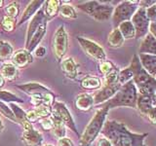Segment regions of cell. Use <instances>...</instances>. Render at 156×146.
<instances>
[{
    "mask_svg": "<svg viewBox=\"0 0 156 146\" xmlns=\"http://www.w3.org/2000/svg\"><path fill=\"white\" fill-rule=\"evenodd\" d=\"M118 75H119V70L117 67H114L109 73H107L105 75V85H114L117 84L118 82Z\"/></svg>",
    "mask_w": 156,
    "mask_h": 146,
    "instance_id": "cell-33",
    "label": "cell"
},
{
    "mask_svg": "<svg viewBox=\"0 0 156 146\" xmlns=\"http://www.w3.org/2000/svg\"><path fill=\"white\" fill-rule=\"evenodd\" d=\"M37 114L35 113V111H28L27 112V120L28 122H34L37 119Z\"/></svg>",
    "mask_w": 156,
    "mask_h": 146,
    "instance_id": "cell-44",
    "label": "cell"
},
{
    "mask_svg": "<svg viewBox=\"0 0 156 146\" xmlns=\"http://www.w3.org/2000/svg\"><path fill=\"white\" fill-rule=\"evenodd\" d=\"M6 13L8 17H11L13 19L16 18L19 14V5L16 2H13L10 5H8L6 8Z\"/></svg>",
    "mask_w": 156,
    "mask_h": 146,
    "instance_id": "cell-38",
    "label": "cell"
},
{
    "mask_svg": "<svg viewBox=\"0 0 156 146\" xmlns=\"http://www.w3.org/2000/svg\"><path fill=\"white\" fill-rule=\"evenodd\" d=\"M148 33L151 34V35L156 39V23H150L149 28H148Z\"/></svg>",
    "mask_w": 156,
    "mask_h": 146,
    "instance_id": "cell-46",
    "label": "cell"
},
{
    "mask_svg": "<svg viewBox=\"0 0 156 146\" xmlns=\"http://www.w3.org/2000/svg\"><path fill=\"white\" fill-rule=\"evenodd\" d=\"M58 146H74L73 142L67 137H62L58 140Z\"/></svg>",
    "mask_w": 156,
    "mask_h": 146,
    "instance_id": "cell-42",
    "label": "cell"
},
{
    "mask_svg": "<svg viewBox=\"0 0 156 146\" xmlns=\"http://www.w3.org/2000/svg\"><path fill=\"white\" fill-rule=\"evenodd\" d=\"M62 70L65 71L66 75L70 78V79H74L77 76V67L74 61L71 57H68L62 62Z\"/></svg>",
    "mask_w": 156,
    "mask_h": 146,
    "instance_id": "cell-25",
    "label": "cell"
},
{
    "mask_svg": "<svg viewBox=\"0 0 156 146\" xmlns=\"http://www.w3.org/2000/svg\"><path fill=\"white\" fill-rule=\"evenodd\" d=\"M76 107L82 111H88L94 106V97L89 94H81L75 101Z\"/></svg>",
    "mask_w": 156,
    "mask_h": 146,
    "instance_id": "cell-20",
    "label": "cell"
},
{
    "mask_svg": "<svg viewBox=\"0 0 156 146\" xmlns=\"http://www.w3.org/2000/svg\"><path fill=\"white\" fill-rule=\"evenodd\" d=\"M60 13L63 18L66 19H76L77 18V14L75 12V10L73 9L69 5H62L60 9Z\"/></svg>",
    "mask_w": 156,
    "mask_h": 146,
    "instance_id": "cell-34",
    "label": "cell"
},
{
    "mask_svg": "<svg viewBox=\"0 0 156 146\" xmlns=\"http://www.w3.org/2000/svg\"><path fill=\"white\" fill-rule=\"evenodd\" d=\"M154 96H155V99H156V91H155V92H154Z\"/></svg>",
    "mask_w": 156,
    "mask_h": 146,
    "instance_id": "cell-52",
    "label": "cell"
},
{
    "mask_svg": "<svg viewBox=\"0 0 156 146\" xmlns=\"http://www.w3.org/2000/svg\"><path fill=\"white\" fill-rule=\"evenodd\" d=\"M13 47L6 41H0V61H6L13 56Z\"/></svg>",
    "mask_w": 156,
    "mask_h": 146,
    "instance_id": "cell-27",
    "label": "cell"
},
{
    "mask_svg": "<svg viewBox=\"0 0 156 146\" xmlns=\"http://www.w3.org/2000/svg\"><path fill=\"white\" fill-rule=\"evenodd\" d=\"M2 5H3V1H2V0H0V7H1Z\"/></svg>",
    "mask_w": 156,
    "mask_h": 146,
    "instance_id": "cell-51",
    "label": "cell"
},
{
    "mask_svg": "<svg viewBox=\"0 0 156 146\" xmlns=\"http://www.w3.org/2000/svg\"><path fill=\"white\" fill-rule=\"evenodd\" d=\"M121 85L119 83L114 85H105L101 88V90L97 92L94 97V105H98L101 103H105L107 100H109L111 97H113L115 94L119 91Z\"/></svg>",
    "mask_w": 156,
    "mask_h": 146,
    "instance_id": "cell-10",
    "label": "cell"
},
{
    "mask_svg": "<svg viewBox=\"0 0 156 146\" xmlns=\"http://www.w3.org/2000/svg\"><path fill=\"white\" fill-rule=\"evenodd\" d=\"M2 130H3V124H2L1 119H0V133H1V131H2Z\"/></svg>",
    "mask_w": 156,
    "mask_h": 146,
    "instance_id": "cell-49",
    "label": "cell"
},
{
    "mask_svg": "<svg viewBox=\"0 0 156 146\" xmlns=\"http://www.w3.org/2000/svg\"><path fill=\"white\" fill-rule=\"evenodd\" d=\"M12 60L14 65H17L19 67H24L27 63L32 61V57L30 53L27 52V50H19L14 53Z\"/></svg>",
    "mask_w": 156,
    "mask_h": 146,
    "instance_id": "cell-19",
    "label": "cell"
},
{
    "mask_svg": "<svg viewBox=\"0 0 156 146\" xmlns=\"http://www.w3.org/2000/svg\"><path fill=\"white\" fill-rule=\"evenodd\" d=\"M46 26H47V22L45 21L44 23H42V24L40 26L38 27V29L35 31V33L32 35L30 41H29V43L27 45V52L30 53L31 51H33L39 44V42L42 40V38L44 37V35H45V33H46Z\"/></svg>",
    "mask_w": 156,
    "mask_h": 146,
    "instance_id": "cell-18",
    "label": "cell"
},
{
    "mask_svg": "<svg viewBox=\"0 0 156 146\" xmlns=\"http://www.w3.org/2000/svg\"><path fill=\"white\" fill-rule=\"evenodd\" d=\"M131 22L133 23L136 30V38L140 39L144 38L148 33V28L150 22L146 17L145 9L143 7H139L136 12L131 19Z\"/></svg>",
    "mask_w": 156,
    "mask_h": 146,
    "instance_id": "cell-7",
    "label": "cell"
},
{
    "mask_svg": "<svg viewBox=\"0 0 156 146\" xmlns=\"http://www.w3.org/2000/svg\"><path fill=\"white\" fill-rule=\"evenodd\" d=\"M35 113L37 114V116H40V117H46L50 116L51 115V109H50V106H47L45 104H40L36 107L35 109Z\"/></svg>",
    "mask_w": 156,
    "mask_h": 146,
    "instance_id": "cell-37",
    "label": "cell"
},
{
    "mask_svg": "<svg viewBox=\"0 0 156 146\" xmlns=\"http://www.w3.org/2000/svg\"><path fill=\"white\" fill-rule=\"evenodd\" d=\"M133 71V82L138 89L139 94H151L154 95L156 91V78L150 76L141 66L139 57L133 56L131 64L129 65Z\"/></svg>",
    "mask_w": 156,
    "mask_h": 146,
    "instance_id": "cell-2",
    "label": "cell"
},
{
    "mask_svg": "<svg viewBox=\"0 0 156 146\" xmlns=\"http://www.w3.org/2000/svg\"><path fill=\"white\" fill-rule=\"evenodd\" d=\"M10 109L12 110L13 114H14L15 118H16L17 121H20L21 123H23V122H24V121H27V112H24L21 107H19L18 105L12 103Z\"/></svg>",
    "mask_w": 156,
    "mask_h": 146,
    "instance_id": "cell-32",
    "label": "cell"
},
{
    "mask_svg": "<svg viewBox=\"0 0 156 146\" xmlns=\"http://www.w3.org/2000/svg\"><path fill=\"white\" fill-rule=\"evenodd\" d=\"M77 39H78V42L80 44V46L83 48V50L85 51V53L88 56L99 61H105L106 55L104 51V49H102L99 44H97L96 42L92 40H89V39L83 38V37H78Z\"/></svg>",
    "mask_w": 156,
    "mask_h": 146,
    "instance_id": "cell-8",
    "label": "cell"
},
{
    "mask_svg": "<svg viewBox=\"0 0 156 146\" xmlns=\"http://www.w3.org/2000/svg\"><path fill=\"white\" fill-rule=\"evenodd\" d=\"M52 121H53V130H54V134H55L57 137L58 138H62L65 137L66 135V125L63 124V122L60 119L56 113H54L52 115Z\"/></svg>",
    "mask_w": 156,
    "mask_h": 146,
    "instance_id": "cell-22",
    "label": "cell"
},
{
    "mask_svg": "<svg viewBox=\"0 0 156 146\" xmlns=\"http://www.w3.org/2000/svg\"><path fill=\"white\" fill-rule=\"evenodd\" d=\"M41 124H42L43 128L45 129V130H50V129L53 128V121H52V119H47V118L43 119L41 121Z\"/></svg>",
    "mask_w": 156,
    "mask_h": 146,
    "instance_id": "cell-43",
    "label": "cell"
},
{
    "mask_svg": "<svg viewBox=\"0 0 156 146\" xmlns=\"http://www.w3.org/2000/svg\"><path fill=\"white\" fill-rule=\"evenodd\" d=\"M141 66L150 76L155 78L156 76V56L147 55V54H140L138 56Z\"/></svg>",
    "mask_w": 156,
    "mask_h": 146,
    "instance_id": "cell-13",
    "label": "cell"
},
{
    "mask_svg": "<svg viewBox=\"0 0 156 146\" xmlns=\"http://www.w3.org/2000/svg\"><path fill=\"white\" fill-rule=\"evenodd\" d=\"M146 17L149 19L150 23H156V3L151 5L150 7L145 9Z\"/></svg>",
    "mask_w": 156,
    "mask_h": 146,
    "instance_id": "cell-39",
    "label": "cell"
},
{
    "mask_svg": "<svg viewBox=\"0 0 156 146\" xmlns=\"http://www.w3.org/2000/svg\"><path fill=\"white\" fill-rule=\"evenodd\" d=\"M98 146H112L110 141L105 138V137H101L98 141Z\"/></svg>",
    "mask_w": 156,
    "mask_h": 146,
    "instance_id": "cell-45",
    "label": "cell"
},
{
    "mask_svg": "<svg viewBox=\"0 0 156 146\" xmlns=\"http://www.w3.org/2000/svg\"><path fill=\"white\" fill-rule=\"evenodd\" d=\"M0 112H1V113L5 117H7L8 119H10L11 121L15 122V123H17V122H18L16 120V118H15V116L13 114L12 110L10 109L7 105H5V103H4V102H2V101H0Z\"/></svg>",
    "mask_w": 156,
    "mask_h": 146,
    "instance_id": "cell-35",
    "label": "cell"
},
{
    "mask_svg": "<svg viewBox=\"0 0 156 146\" xmlns=\"http://www.w3.org/2000/svg\"><path fill=\"white\" fill-rule=\"evenodd\" d=\"M156 107V99L154 95L151 94H139L136 99V108L140 113L147 115L151 109Z\"/></svg>",
    "mask_w": 156,
    "mask_h": 146,
    "instance_id": "cell-12",
    "label": "cell"
},
{
    "mask_svg": "<svg viewBox=\"0 0 156 146\" xmlns=\"http://www.w3.org/2000/svg\"><path fill=\"white\" fill-rule=\"evenodd\" d=\"M139 7V1H123L117 5L112 14L114 28L118 27L121 23L131 21L132 17L135 15Z\"/></svg>",
    "mask_w": 156,
    "mask_h": 146,
    "instance_id": "cell-6",
    "label": "cell"
},
{
    "mask_svg": "<svg viewBox=\"0 0 156 146\" xmlns=\"http://www.w3.org/2000/svg\"><path fill=\"white\" fill-rule=\"evenodd\" d=\"M139 92L133 80L127 82L126 84L122 85L119 91L116 92L113 97H111L109 100L105 102L104 105L108 109L115 108V107H136V99H138Z\"/></svg>",
    "mask_w": 156,
    "mask_h": 146,
    "instance_id": "cell-3",
    "label": "cell"
},
{
    "mask_svg": "<svg viewBox=\"0 0 156 146\" xmlns=\"http://www.w3.org/2000/svg\"><path fill=\"white\" fill-rule=\"evenodd\" d=\"M58 8H60V1H57V0H49V1H47L46 9H45L46 16L48 18L55 17L58 12Z\"/></svg>",
    "mask_w": 156,
    "mask_h": 146,
    "instance_id": "cell-29",
    "label": "cell"
},
{
    "mask_svg": "<svg viewBox=\"0 0 156 146\" xmlns=\"http://www.w3.org/2000/svg\"><path fill=\"white\" fill-rule=\"evenodd\" d=\"M133 71H132L131 67L128 66L127 68H125V69L119 71V75H118V82L119 84L122 86L126 84L127 82H129L131 80H133Z\"/></svg>",
    "mask_w": 156,
    "mask_h": 146,
    "instance_id": "cell-30",
    "label": "cell"
},
{
    "mask_svg": "<svg viewBox=\"0 0 156 146\" xmlns=\"http://www.w3.org/2000/svg\"><path fill=\"white\" fill-rule=\"evenodd\" d=\"M45 54H46V49L44 47H38L35 51V55L37 57H44Z\"/></svg>",
    "mask_w": 156,
    "mask_h": 146,
    "instance_id": "cell-47",
    "label": "cell"
},
{
    "mask_svg": "<svg viewBox=\"0 0 156 146\" xmlns=\"http://www.w3.org/2000/svg\"><path fill=\"white\" fill-rule=\"evenodd\" d=\"M101 85V82L98 77L94 76H87L81 82V86L85 89H91V90H95V89H99Z\"/></svg>",
    "mask_w": 156,
    "mask_h": 146,
    "instance_id": "cell-26",
    "label": "cell"
},
{
    "mask_svg": "<svg viewBox=\"0 0 156 146\" xmlns=\"http://www.w3.org/2000/svg\"><path fill=\"white\" fill-rule=\"evenodd\" d=\"M139 52L140 54H147V55L156 56V39L151 34L147 33L144 37L140 45Z\"/></svg>",
    "mask_w": 156,
    "mask_h": 146,
    "instance_id": "cell-16",
    "label": "cell"
},
{
    "mask_svg": "<svg viewBox=\"0 0 156 146\" xmlns=\"http://www.w3.org/2000/svg\"><path fill=\"white\" fill-rule=\"evenodd\" d=\"M2 85H3V78L1 75H0V87H1Z\"/></svg>",
    "mask_w": 156,
    "mask_h": 146,
    "instance_id": "cell-50",
    "label": "cell"
},
{
    "mask_svg": "<svg viewBox=\"0 0 156 146\" xmlns=\"http://www.w3.org/2000/svg\"><path fill=\"white\" fill-rule=\"evenodd\" d=\"M22 125H23V127L24 130H31V129H32V126H31V124L29 123L28 121H24V122H23Z\"/></svg>",
    "mask_w": 156,
    "mask_h": 146,
    "instance_id": "cell-48",
    "label": "cell"
},
{
    "mask_svg": "<svg viewBox=\"0 0 156 146\" xmlns=\"http://www.w3.org/2000/svg\"><path fill=\"white\" fill-rule=\"evenodd\" d=\"M114 67L115 66L112 64V62L105 61H101V63L100 64V71L102 73V74L106 75L107 73H109Z\"/></svg>",
    "mask_w": 156,
    "mask_h": 146,
    "instance_id": "cell-40",
    "label": "cell"
},
{
    "mask_svg": "<svg viewBox=\"0 0 156 146\" xmlns=\"http://www.w3.org/2000/svg\"><path fill=\"white\" fill-rule=\"evenodd\" d=\"M19 89H21L23 92H27V94L30 95L32 96H44V95L50 92L46 87H44L38 83H29V84H24V85H19L17 86Z\"/></svg>",
    "mask_w": 156,
    "mask_h": 146,
    "instance_id": "cell-15",
    "label": "cell"
},
{
    "mask_svg": "<svg viewBox=\"0 0 156 146\" xmlns=\"http://www.w3.org/2000/svg\"><path fill=\"white\" fill-rule=\"evenodd\" d=\"M105 137L108 139L112 146H144L147 134H135L118 121L109 120L101 130Z\"/></svg>",
    "mask_w": 156,
    "mask_h": 146,
    "instance_id": "cell-1",
    "label": "cell"
},
{
    "mask_svg": "<svg viewBox=\"0 0 156 146\" xmlns=\"http://www.w3.org/2000/svg\"><path fill=\"white\" fill-rule=\"evenodd\" d=\"M2 27L4 30H6V31H12L14 30V28H15V19L11 17H4L3 19H2Z\"/></svg>",
    "mask_w": 156,
    "mask_h": 146,
    "instance_id": "cell-36",
    "label": "cell"
},
{
    "mask_svg": "<svg viewBox=\"0 0 156 146\" xmlns=\"http://www.w3.org/2000/svg\"><path fill=\"white\" fill-rule=\"evenodd\" d=\"M108 108L105 106H101V108L98 110L94 117L90 121V123L88 124L86 129L83 133L80 141H79V146H90L92 142L94 141L97 136L99 135L101 130H102L105 123V119L107 113H108Z\"/></svg>",
    "mask_w": 156,
    "mask_h": 146,
    "instance_id": "cell-4",
    "label": "cell"
},
{
    "mask_svg": "<svg viewBox=\"0 0 156 146\" xmlns=\"http://www.w3.org/2000/svg\"><path fill=\"white\" fill-rule=\"evenodd\" d=\"M151 124H153L156 126V107H154L153 109H151L149 111V113L146 115Z\"/></svg>",
    "mask_w": 156,
    "mask_h": 146,
    "instance_id": "cell-41",
    "label": "cell"
},
{
    "mask_svg": "<svg viewBox=\"0 0 156 146\" xmlns=\"http://www.w3.org/2000/svg\"><path fill=\"white\" fill-rule=\"evenodd\" d=\"M117 28L119 29V31L121 32L122 36L124 37V39L136 38V30H135V27L131 21L121 23Z\"/></svg>",
    "mask_w": 156,
    "mask_h": 146,
    "instance_id": "cell-23",
    "label": "cell"
},
{
    "mask_svg": "<svg viewBox=\"0 0 156 146\" xmlns=\"http://www.w3.org/2000/svg\"><path fill=\"white\" fill-rule=\"evenodd\" d=\"M85 12L89 16H91L96 21H107L113 14L114 8L109 4H102L98 1H90L84 4H79L77 6Z\"/></svg>",
    "mask_w": 156,
    "mask_h": 146,
    "instance_id": "cell-5",
    "label": "cell"
},
{
    "mask_svg": "<svg viewBox=\"0 0 156 146\" xmlns=\"http://www.w3.org/2000/svg\"><path fill=\"white\" fill-rule=\"evenodd\" d=\"M45 21H46V16L44 15L43 11H38L37 14L31 19L30 23H29L27 33V45L29 43V41H30L32 35L35 33V31L38 29V27L40 26L42 24V23H44Z\"/></svg>",
    "mask_w": 156,
    "mask_h": 146,
    "instance_id": "cell-17",
    "label": "cell"
},
{
    "mask_svg": "<svg viewBox=\"0 0 156 146\" xmlns=\"http://www.w3.org/2000/svg\"><path fill=\"white\" fill-rule=\"evenodd\" d=\"M42 3H44V1H42V0H33V1H31L30 3H29L28 6L26 8V10H24V12L23 14L22 19H21V21H20L19 24H23V23H26L27 19H30L32 15L35 13L39 9V7L42 5Z\"/></svg>",
    "mask_w": 156,
    "mask_h": 146,
    "instance_id": "cell-21",
    "label": "cell"
},
{
    "mask_svg": "<svg viewBox=\"0 0 156 146\" xmlns=\"http://www.w3.org/2000/svg\"><path fill=\"white\" fill-rule=\"evenodd\" d=\"M68 46V37L67 33L63 26L58 28V30L54 36V51L57 58H62L66 53Z\"/></svg>",
    "mask_w": 156,
    "mask_h": 146,
    "instance_id": "cell-9",
    "label": "cell"
},
{
    "mask_svg": "<svg viewBox=\"0 0 156 146\" xmlns=\"http://www.w3.org/2000/svg\"><path fill=\"white\" fill-rule=\"evenodd\" d=\"M144 146H145V145H144Z\"/></svg>",
    "mask_w": 156,
    "mask_h": 146,
    "instance_id": "cell-54",
    "label": "cell"
},
{
    "mask_svg": "<svg viewBox=\"0 0 156 146\" xmlns=\"http://www.w3.org/2000/svg\"><path fill=\"white\" fill-rule=\"evenodd\" d=\"M107 41H108V45L110 47L118 48V47L123 46L125 39H124L123 36H122V34L119 31V29L118 28H114L113 30L109 33Z\"/></svg>",
    "mask_w": 156,
    "mask_h": 146,
    "instance_id": "cell-24",
    "label": "cell"
},
{
    "mask_svg": "<svg viewBox=\"0 0 156 146\" xmlns=\"http://www.w3.org/2000/svg\"><path fill=\"white\" fill-rule=\"evenodd\" d=\"M45 146H52V145H45Z\"/></svg>",
    "mask_w": 156,
    "mask_h": 146,
    "instance_id": "cell-53",
    "label": "cell"
},
{
    "mask_svg": "<svg viewBox=\"0 0 156 146\" xmlns=\"http://www.w3.org/2000/svg\"><path fill=\"white\" fill-rule=\"evenodd\" d=\"M1 74L5 79L13 80L17 75V68L14 64L6 63V64H3L1 67Z\"/></svg>",
    "mask_w": 156,
    "mask_h": 146,
    "instance_id": "cell-28",
    "label": "cell"
},
{
    "mask_svg": "<svg viewBox=\"0 0 156 146\" xmlns=\"http://www.w3.org/2000/svg\"><path fill=\"white\" fill-rule=\"evenodd\" d=\"M22 138L27 146H41L44 141L42 134L33 129L24 130Z\"/></svg>",
    "mask_w": 156,
    "mask_h": 146,
    "instance_id": "cell-14",
    "label": "cell"
},
{
    "mask_svg": "<svg viewBox=\"0 0 156 146\" xmlns=\"http://www.w3.org/2000/svg\"><path fill=\"white\" fill-rule=\"evenodd\" d=\"M54 111H55V113L60 117V119L63 122V124L67 126L72 131H74L76 134H78L74 121H73L69 111H68V109L65 106V104L62 103V102H57V103H55V105H54Z\"/></svg>",
    "mask_w": 156,
    "mask_h": 146,
    "instance_id": "cell-11",
    "label": "cell"
},
{
    "mask_svg": "<svg viewBox=\"0 0 156 146\" xmlns=\"http://www.w3.org/2000/svg\"><path fill=\"white\" fill-rule=\"evenodd\" d=\"M0 101L4 102H23L22 99L7 91H0Z\"/></svg>",
    "mask_w": 156,
    "mask_h": 146,
    "instance_id": "cell-31",
    "label": "cell"
}]
</instances>
